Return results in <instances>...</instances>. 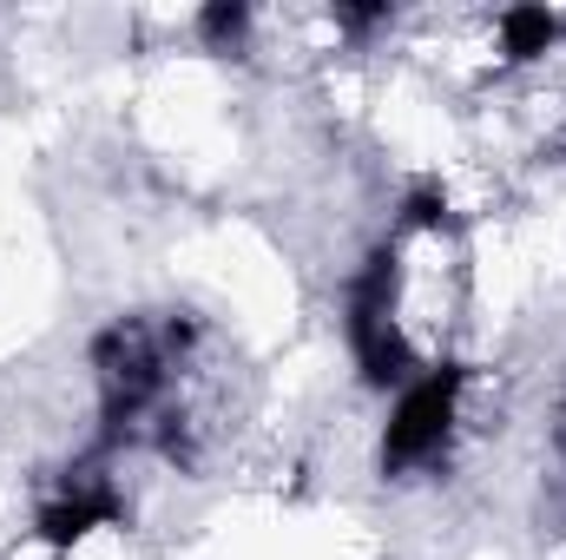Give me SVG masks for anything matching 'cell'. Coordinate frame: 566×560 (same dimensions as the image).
<instances>
[{"label":"cell","instance_id":"obj_3","mask_svg":"<svg viewBox=\"0 0 566 560\" xmlns=\"http://www.w3.org/2000/svg\"><path fill=\"white\" fill-rule=\"evenodd\" d=\"M119 515H126V501H119L106 481H80V488H66L60 501L40 508L33 535H40L46 548H80L93 528H106V521H119Z\"/></svg>","mask_w":566,"mask_h":560},{"label":"cell","instance_id":"obj_7","mask_svg":"<svg viewBox=\"0 0 566 560\" xmlns=\"http://www.w3.org/2000/svg\"><path fill=\"white\" fill-rule=\"evenodd\" d=\"M382 20H389V7H336V27H349V33H369Z\"/></svg>","mask_w":566,"mask_h":560},{"label":"cell","instance_id":"obj_2","mask_svg":"<svg viewBox=\"0 0 566 560\" xmlns=\"http://www.w3.org/2000/svg\"><path fill=\"white\" fill-rule=\"evenodd\" d=\"M461 390H468V370L461 363H434L416 383H402L389 428H382V475H409V468H434L454 416H461Z\"/></svg>","mask_w":566,"mask_h":560},{"label":"cell","instance_id":"obj_5","mask_svg":"<svg viewBox=\"0 0 566 560\" xmlns=\"http://www.w3.org/2000/svg\"><path fill=\"white\" fill-rule=\"evenodd\" d=\"M244 33H251V7H244V0H211V7H198V40H205V46L238 53Z\"/></svg>","mask_w":566,"mask_h":560},{"label":"cell","instance_id":"obj_4","mask_svg":"<svg viewBox=\"0 0 566 560\" xmlns=\"http://www.w3.org/2000/svg\"><path fill=\"white\" fill-rule=\"evenodd\" d=\"M566 20L554 7H507L501 20H494V40H501V60L507 66H534V60H547L554 46H560Z\"/></svg>","mask_w":566,"mask_h":560},{"label":"cell","instance_id":"obj_6","mask_svg":"<svg viewBox=\"0 0 566 560\" xmlns=\"http://www.w3.org/2000/svg\"><path fill=\"white\" fill-rule=\"evenodd\" d=\"M402 231H454V211H448V198L434 191V185H416L409 198H402V218H396Z\"/></svg>","mask_w":566,"mask_h":560},{"label":"cell","instance_id":"obj_1","mask_svg":"<svg viewBox=\"0 0 566 560\" xmlns=\"http://www.w3.org/2000/svg\"><path fill=\"white\" fill-rule=\"evenodd\" d=\"M396 245H376L363 258V271L349 283V350H356V370L369 390H396V383H416V343L402 336L396 323Z\"/></svg>","mask_w":566,"mask_h":560}]
</instances>
